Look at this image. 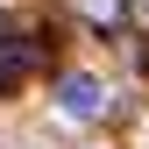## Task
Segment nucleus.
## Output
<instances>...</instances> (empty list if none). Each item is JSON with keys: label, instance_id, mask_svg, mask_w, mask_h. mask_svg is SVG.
Returning a JSON list of instances; mask_svg holds the SVG:
<instances>
[{"label": "nucleus", "instance_id": "obj_1", "mask_svg": "<svg viewBox=\"0 0 149 149\" xmlns=\"http://www.w3.org/2000/svg\"><path fill=\"white\" fill-rule=\"evenodd\" d=\"M57 100H64V114L92 121V114L107 107V92H100V78H85V71H78V78H64V85H57Z\"/></svg>", "mask_w": 149, "mask_h": 149}, {"label": "nucleus", "instance_id": "obj_2", "mask_svg": "<svg viewBox=\"0 0 149 149\" xmlns=\"http://www.w3.org/2000/svg\"><path fill=\"white\" fill-rule=\"evenodd\" d=\"M29 64H36V43H29L22 29H0V85H14Z\"/></svg>", "mask_w": 149, "mask_h": 149}, {"label": "nucleus", "instance_id": "obj_3", "mask_svg": "<svg viewBox=\"0 0 149 149\" xmlns=\"http://www.w3.org/2000/svg\"><path fill=\"white\" fill-rule=\"evenodd\" d=\"M135 14H142V22H149V0H135Z\"/></svg>", "mask_w": 149, "mask_h": 149}]
</instances>
